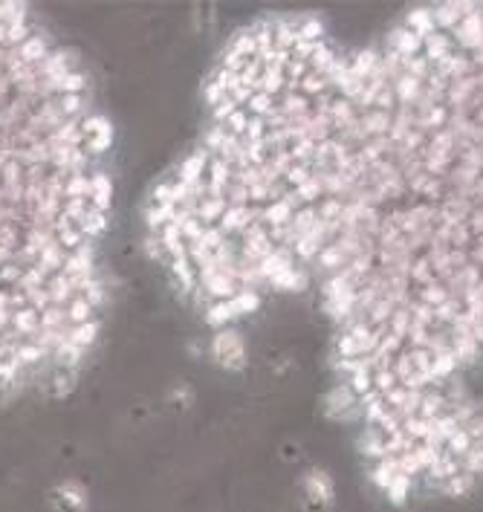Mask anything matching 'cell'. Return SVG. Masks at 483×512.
I'll return each mask as SVG.
<instances>
[{
    "label": "cell",
    "mask_w": 483,
    "mask_h": 512,
    "mask_svg": "<svg viewBox=\"0 0 483 512\" xmlns=\"http://www.w3.org/2000/svg\"><path fill=\"white\" fill-rule=\"evenodd\" d=\"M110 125L76 55L0 3V394L79 371L102 327Z\"/></svg>",
    "instance_id": "1"
},
{
    "label": "cell",
    "mask_w": 483,
    "mask_h": 512,
    "mask_svg": "<svg viewBox=\"0 0 483 512\" xmlns=\"http://www.w3.org/2000/svg\"><path fill=\"white\" fill-rule=\"evenodd\" d=\"M215 359L220 365H226V368H238L243 362V342L241 336L235 333V330H220L215 336Z\"/></svg>",
    "instance_id": "2"
}]
</instances>
